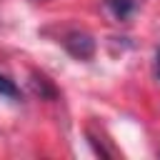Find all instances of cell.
I'll list each match as a JSON object with an SVG mask.
<instances>
[{"instance_id": "obj_5", "label": "cell", "mask_w": 160, "mask_h": 160, "mask_svg": "<svg viewBox=\"0 0 160 160\" xmlns=\"http://www.w3.org/2000/svg\"><path fill=\"white\" fill-rule=\"evenodd\" d=\"M155 75H158V80H160V48H158V52H155Z\"/></svg>"}, {"instance_id": "obj_4", "label": "cell", "mask_w": 160, "mask_h": 160, "mask_svg": "<svg viewBox=\"0 0 160 160\" xmlns=\"http://www.w3.org/2000/svg\"><path fill=\"white\" fill-rule=\"evenodd\" d=\"M0 98H8V100H20V88L15 85V80H10L8 75L0 72Z\"/></svg>"}, {"instance_id": "obj_2", "label": "cell", "mask_w": 160, "mask_h": 160, "mask_svg": "<svg viewBox=\"0 0 160 160\" xmlns=\"http://www.w3.org/2000/svg\"><path fill=\"white\" fill-rule=\"evenodd\" d=\"M102 5L118 22H128L138 10V0H102Z\"/></svg>"}, {"instance_id": "obj_3", "label": "cell", "mask_w": 160, "mask_h": 160, "mask_svg": "<svg viewBox=\"0 0 160 160\" xmlns=\"http://www.w3.org/2000/svg\"><path fill=\"white\" fill-rule=\"evenodd\" d=\"M30 88H32L35 95H40V100H55L58 98V88L42 72H32L30 75Z\"/></svg>"}, {"instance_id": "obj_1", "label": "cell", "mask_w": 160, "mask_h": 160, "mask_svg": "<svg viewBox=\"0 0 160 160\" xmlns=\"http://www.w3.org/2000/svg\"><path fill=\"white\" fill-rule=\"evenodd\" d=\"M60 45L65 48V52H68L70 58L82 60V62H88V60L95 55V50H98L95 38H92L90 32H85V30H78V28L65 30V32L60 35Z\"/></svg>"}]
</instances>
